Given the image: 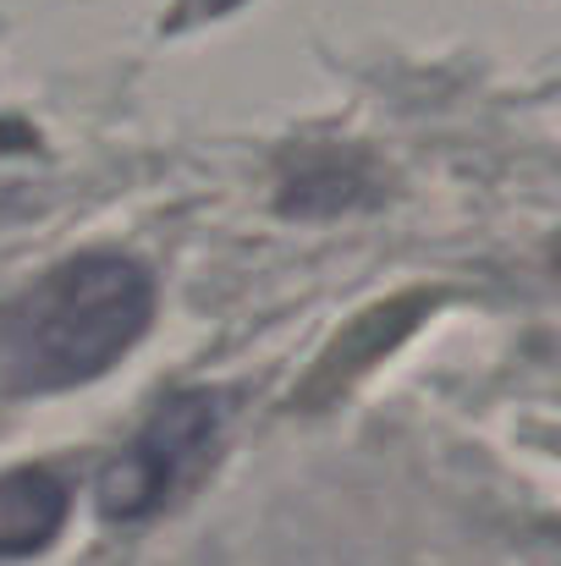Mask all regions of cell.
<instances>
[{
  "mask_svg": "<svg viewBox=\"0 0 561 566\" xmlns=\"http://www.w3.org/2000/svg\"><path fill=\"white\" fill-rule=\"evenodd\" d=\"M237 0H187V11L193 17H220V11H231Z\"/></svg>",
  "mask_w": 561,
  "mask_h": 566,
  "instance_id": "4",
  "label": "cell"
},
{
  "mask_svg": "<svg viewBox=\"0 0 561 566\" xmlns=\"http://www.w3.org/2000/svg\"><path fill=\"white\" fill-rule=\"evenodd\" d=\"M220 434V396L183 390L155 407V418L133 434V446L100 473V512L111 523L155 517L187 479L209 462Z\"/></svg>",
  "mask_w": 561,
  "mask_h": 566,
  "instance_id": "2",
  "label": "cell"
},
{
  "mask_svg": "<svg viewBox=\"0 0 561 566\" xmlns=\"http://www.w3.org/2000/svg\"><path fill=\"white\" fill-rule=\"evenodd\" d=\"M66 506H72V495L50 468L0 473V562L44 551L61 534Z\"/></svg>",
  "mask_w": 561,
  "mask_h": 566,
  "instance_id": "3",
  "label": "cell"
},
{
  "mask_svg": "<svg viewBox=\"0 0 561 566\" xmlns=\"http://www.w3.org/2000/svg\"><path fill=\"white\" fill-rule=\"evenodd\" d=\"M155 319V281L127 253H77L0 308V390L100 379Z\"/></svg>",
  "mask_w": 561,
  "mask_h": 566,
  "instance_id": "1",
  "label": "cell"
}]
</instances>
